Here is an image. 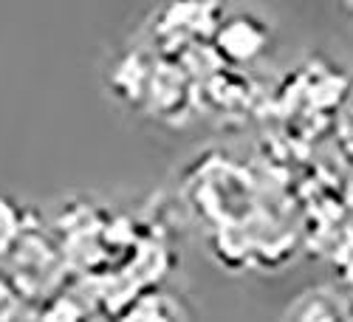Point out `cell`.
<instances>
[{
    "label": "cell",
    "mask_w": 353,
    "mask_h": 322,
    "mask_svg": "<svg viewBox=\"0 0 353 322\" xmlns=\"http://www.w3.org/2000/svg\"><path fill=\"white\" fill-rule=\"evenodd\" d=\"M266 46H269L266 26L252 14H241V17L226 20L218 32V51L229 63H249Z\"/></svg>",
    "instance_id": "1"
}]
</instances>
